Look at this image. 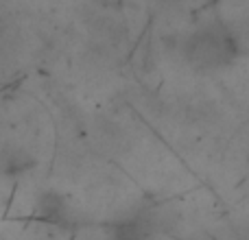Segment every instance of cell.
<instances>
[{"label": "cell", "instance_id": "cell-1", "mask_svg": "<svg viewBox=\"0 0 249 240\" xmlns=\"http://www.w3.org/2000/svg\"><path fill=\"white\" fill-rule=\"evenodd\" d=\"M238 52L236 37L221 26H206L195 31V35L186 44V55L195 66L201 68H219L232 64Z\"/></svg>", "mask_w": 249, "mask_h": 240}, {"label": "cell", "instance_id": "cell-2", "mask_svg": "<svg viewBox=\"0 0 249 240\" xmlns=\"http://www.w3.org/2000/svg\"><path fill=\"white\" fill-rule=\"evenodd\" d=\"M35 166V159L26 153L24 149H7L0 155V168L7 175H18V172H26Z\"/></svg>", "mask_w": 249, "mask_h": 240}, {"label": "cell", "instance_id": "cell-3", "mask_svg": "<svg viewBox=\"0 0 249 240\" xmlns=\"http://www.w3.org/2000/svg\"><path fill=\"white\" fill-rule=\"evenodd\" d=\"M37 210H35V216L42 221H48V223H55V221H61V214H64V203H61V197L55 192H44L42 197L37 199Z\"/></svg>", "mask_w": 249, "mask_h": 240}, {"label": "cell", "instance_id": "cell-4", "mask_svg": "<svg viewBox=\"0 0 249 240\" xmlns=\"http://www.w3.org/2000/svg\"><path fill=\"white\" fill-rule=\"evenodd\" d=\"M112 240H149V232L138 221H127L114 227Z\"/></svg>", "mask_w": 249, "mask_h": 240}]
</instances>
